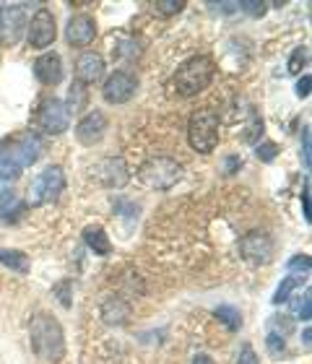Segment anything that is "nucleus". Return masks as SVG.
Returning <instances> with one entry per match:
<instances>
[{
  "instance_id": "nucleus-15",
  "label": "nucleus",
  "mask_w": 312,
  "mask_h": 364,
  "mask_svg": "<svg viewBox=\"0 0 312 364\" xmlns=\"http://www.w3.org/2000/svg\"><path fill=\"white\" fill-rule=\"evenodd\" d=\"M23 29H26V14H23V6H3L0 8V37L6 39V42H18Z\"/></svg>"
},
{
  "instance_id": "nucleus-18",
  "label": "nucleus",
  "mask_w": 312,
  "mask_h": 364,
  "mask_svg": "<svg viewBox=\"0 0 312 364\" xmlns=\"http://www.w3.org/2000/svg\"><path fill=\"white\" fill-rule=\"evenodd\" d=\"M23 211H26V203L18 198V193H14V190H3L0 193V219L6 221V224H16V221L21 219Z\"/></svg>"
},
{
  "instance_id": "nucleus-9",
  "label": "nucleus",
  "mask_w": 312,
  "mask_h": 364,
  "mask_svg": "<svg viewBox=\"0 0 312 364\" xmlns=\"http://www.w3.org/2000/svg\"><path fill=\"white\" fill-rule=\"evenodd\" d=\"M37 122L47 136H60V133H65L70 125V114L65 109V102H60V99H45L42 107H39Z\"/></svg>"
},
{
  "instance_id": "nucleus-22",
  "label": "nucleus",
  "mask_w": 312,
  "mask_h": 364,
  "mask_svg": "<svg viewBox=\"0 0 312 364\" xmlns=\"http://www.w3.org/2000/svg\"><path fill=\"white\" fill-rule=\"evenodd\" d=\"M213 315H216V320H219V323H224L229 331H240V328H242V315H240V310H237V307L221 304V307H216V310H213Z\"/></svg>"
},
{
  "instance_id": "nucleus-33",
  "label": "nucleus",
  "mask_w": 312,
  "mask_h": 364,
  "mask_svg": "<svg viewBox=\"0 0 312 364\" xmlns=\"http://www.w3.org/2000/svg\"><path fill=\"white\" fill-rule=\"evenodd\" d=\"M255 154H258L260 161H274L276 156H279V146L271 144V141H266V144L258 146V151H255Z\"/></svg>"
},
{
  "instance_id": "nucleus-31",
  "label": "nucleus",
  "mask_w": 312,
  "mask_h": 364,
  "mask_svg": "<svg viewBox=\"0 0 312 364\" xmlns=\"http://www.w3.org/2000/svg\"><path fill=\"white\" fill-rule=\"evenodd\" d=\"M117 58H138L141 55V47H138V42H133V39H128V42H122V47H117V50H112Z\"/></svg>"
},
{
  "instance_id": "nucleus-21",
  "label": "nucleus",
  "mask_w": 312,
  "mask_h": 364,
  "mask_svg": "<svg viewBox=\"0 0 312 364\" xmlns=\"http://www.w3.org/2000/svg\"><path fill=\"white\" fill-rule=\"evenodd\" d=\"M21 175V164L14 159V154L8 149L6 138L0 141V177L3 180H16V177Z\"/></svg>"
},
{
  "instance_id": "nucleus-27",
  "label": "nucleus",
  "mask_w": 312,
  "mask_h": 364,
  "mask_svg": "<svg viewBox=\"0 0 312 364\" xmlns=\"http://www.w3.org/2000/svg\"><path fill=\"white\" fill-rule=\"evenodd\" d=\"M310 268H312L310 255H294V258L289 260V276H299V279H302V273L307 276Z\"/></svg>"
},
{
  "instance_id": "nucleus-5",
  "label": "nucleus",
  "mask_w": 312,
  "mask_h": 364,
  "mask_svg": "<svg viewBox=\"0 0 312 364\" xmlns=\"http://www.w3.org/2000/svg\"><path fill=\"white\" fill-rule=\"evenodd\" d=\"M65 190V175H63V167H47L45 172H39L34 177L29 188V198L26 203L29 205H45V203H55L60 193Z\"/></svg>"
},
{
  "instance_id": "nucleus-13",
  "label": "nucleus",
  "mask_w": 312,
  "mask_h": 364,
  "mask_svg": "<svg viewBox=\"0 0 312 364\" xmlns=\"http://www.w3.org/2000/svg\"><path fill=\"white\" fill-rule=\"evenodd\" d=\"M94 37H97V21H94V16H89V14L70 16L68 26H65V39H68L70 45L86 47V45H92Z\"/></svg>"
},
{
  "instance_id": "nucleus-19",
  "label": "nucleus",
  "mask_w": 312,
  "mask_h": 364,
  "mask_svg": "<svg viewBox=\"0 0 312 364\" xmlns=\"http://www.w3.org/2000/svg\"><path fill=\"white\" fill-rule=\"evenodd\" d=\"M84 242H86V247L94 252V255H102V258H107V255L112 252L109 235H107L102 227H86L84 229Z\"/></svg>"
},
{
  "instance_id": "nucleus-1",
  "label": "nucleus",
  "mask_w": 312,
  "mask_h": 364,
  "mask_svg": "<svg viewBox=\"0 0 312 364\" xmlns=\"http://www.w3.org/2000/svg\"><path fill=\"white\" fill-rule=\"evenodd\" d=\"M29 343L39 364H60L65 357V333L53 315L37 312L29 323Z\"/></svg>"
},
{
  "instance_id": "nucleus-40",
  "label": "nucleus",
  "mask_w": 312,
  "mask_h": 364,
  "mask_svg": "<svg viewBox=\"0 0 312 364\" xmlns=\"http://www.w3.org/2000/svg\"><path fill=\"white\" fill-rule=\"evenodd\" d=\"M302 343H305V349H310V328H305V333H302Z\"/></svg>"
},
{
  "instance_id": "nucleus-26",
  "label": "nucleus",
  "mask_w": 312,
  "mask_h": 364,
  "mask_svg": "<svg viewBox=\"0 0 312 364\" xmlns=\"http://www.w3.org/2000/svg\"><path fill=\"white\" fill-rule=\"evenodd\" d=\"M185 8V0H156L154 3V11L161 16H175Z\"/></svg>"
},
{
  "instance_id": "nucleus-38",
  "label": "nucleus",
  "mask_w": 312,
  "mask_h": 364,
  "mask_svg": "<svg viewBox=\"0 0 312 364\" xmlns=\"http://www.w3.org/2000/svg\"><path fill=\"white\" fill-rule=\"evenodd\" d=\"M240 167H242V159H237V156L227 159V172H229V175H235V172H237Z\"/></svg>"
},
{
  "instance_id": "nucleus-39",
  "label": "nucleus",
  "mask_w": 312,
  "mask_h": 364,
  "mask_svg": "<svg viewBox=\"0 0 312 364\" xmlns=\"http://www.w3.org/2000/svg\"><path fill=\"white\" fill-rule=\"evenodd\" d=\"M193 364H213V359L208 354H198V357L193 359Z\"/></svg>"
},
{
  "instance_id": "nucleus-3",
  "label": "nucleus",
  "mask_w": 312,
  "mask_h": 364,
  "mask_svg": "<svg viewBox=\"0 0 312 364\" xmlns=\"http://www.w3.org/2000/svg\"><path fill=\"white\" fill-rule=\"evenodd\" d=\"M183 164L169 156H151L138 167V180L149 190H169L183 180Z\"/></svg>"
},
{
  "instance_id": "nucleus-11",
  "label": "nucleus",
  "mask_w": 312,
  "mask_h": 364,
  "mask_svg": "<svg viewBox=\"0 0 312 364\" xmlns=\"http://www.w3.org/2000/svg\"><path fill=\"white\" fill-rule=\"evenodd\" d=\"M6 144H8V149H11V154H14V159L21 164V169L34 164V161L42 156V138H39L34 130H23L18 136L6 138Z\"/></svg>"
},
{
  "instance_id": "nucleus-4",
  "label": "nucleus",
  "mask_w": 312,
  "mask_h": 364,
  "mask_svg": "<svg viewBox=\"0 0 312 364\" xmlns=\"http://www.w3.org/2000/svg\"><path fill=\"white\" fill-rule=\"evenodd\" d=\"M188 141H190L193 151L211 154L219 146V114L213 109L193 112L190 122H188Z\"/></svg>"
},
{
  "instance_id": "nucleus-34",
  "label": "nucleus",
  "mask_w": 312,
  "mask_h": 364,
  "mask_svg": "<svg viewBox=\"0 0 312 364\" xmlns=\"http://www.w3.org/2000/svg\"><path fill=\"white\" fill-rule=\"evenodd\" d=\"M237 364H258V357H255V349L250 343H244L240 349V357H237Z\"/></svg>"
},
{
  "instance_id": "nucleus-16",
  "label": "nucleus",
  "mask_w": 312,
  "mask_h": 364,
  "mask_svg": "<svg viewBox=\"0 0 312 364\" xmlns=\"http://www.w3.org/2000/svg\"><path fill=\"white\" fill-rule=\"evenodd\" d=\"M34 76L39 78V84L45 86H58L63 81V60L58 53H45L39 55L34 63Z\"/></svg>"
},
{
  "instance_id": "nucleus-12",
  "label": "nucleus",
  "mask_w": 312,
  "mask_h": 364,
  "mask_svg": "<svg viewBox=\"0 0 312 364\" xmlns=\"http://www.w3.org/2000/svg\"><path fill=\"white\" fill-rule=\"evenodd\" d=\"M104 133H107V114L102 112V109L86 112L76 125V138L84 146L99 144L102 138H104Z\"/></svg>"
},
{
  "instance_id": "nucleus-29",
  "label": "nucleus",
  "mask_w": 312,
  "mask_h": 364,
  "mask_svg": "<svg viewBox=\"0 0 312 364\" xmlns=\"http://www.w3.org/2000/svg\"><path fill=\"white\" fill-rule=\"evenodd\" d=\"M307 65V47H297L289 58V73H299Z\"/></svg>"
},
{
  "instance_id": "nucleus-24",
  "label": "nucleus",
  "mask_w": 312,
  "mask_h": 364,
  "mask_svg": "<svg viewBox=\"0 0 312 364\" xmlns=\"http://www.w3.org/2000/svg\"><path fill=\"white\" fill-rule=\"evenodd\" d=\"M291 310H294V315H297L299 320L310 323V318H312V296H310V289H305V294H297L294 299H291Z\"/></svg>"
},
{
  "instance_id": "nucleus-28",
  "label": "nucleus",
  "mask_w": 312,
  "mask_h": 364,
  "mask_svg": "<svg viewBox=\"0 0 312 364\" xmlns=\"http://www.w3.org/2000/svg\"><path fill=\"white\" fill-rule=\"evenodd\" d=\"M266 346H268V351L274 354V357H281L284 351H286V341H284V336H279V333H268V338H266Z\"/></svg>"
},
{
  "instance_id": "nucleus-20",
  "label": "nucleus",
  "mask_w": 312,
  "mask_h": 364,
  "mask_svg": "<svg viewBox=\"0 0 312 364\" xmlns=\"http://www.w3.org/2000/svg\"><path fill=\"white\" fill-rule=\"evenodd\" d=\"M0 263L6 268H11L14 273H26L31 271V263H29V255H23L21 250H6V247H0Z\"/></svg>"
},
{
  "instance_id": "nucleus-2",
  "label": "nucleus",
  "mask_w": 312,
  "mask_h": 364,
  "mask_svg": "<svg viewBox=\"0 0 312 364\" xmlns=\"http://www.w3.org/2000/svg\"><path fill=\"white\" fill-rule=\"evenodd\" d=\"M213 60L206 55H195L190 60H185L180 68H177L172 84H175L177 94L180 97H195L203 89H208V84L213 81Z\"/></svg>"
},
{
  "instance_id": "nucleus-23",
  "label": "nucleus",
  "mask_w": 312,
  "mask_h": 364,
  "mask_svg": "<svg viewBox=\"0 0 312 364\" xmlns=\"http://www.w3.org/2000/svg\"><path fill=\"white\" fill-rule=\"evenodd\" d=\"M86 99H89V91H86V86L84 84H73L70 86V91H68V105H65V109H68V114L73 112H81L86 107Z\"/></svg>"
},
{
  "instance_id": "nucleus-17",
  "label": "nucleus",
  "mask_w": 312,
  "mask_h": 364,
  "mask_svg": "<svg viewBox=\"0 0 312 364\" xmlns=\"http://www.w3.org/2000/svg\"><path fill=\"white\" fill-rule=\"evenodd\" d=\"M104 76V60H102L99 53H84L76 63V78L78 84H97L99 78Z\"/></svg>"
},
{
  "instance_id": "nucleus-6",
  "label": "nucleus",
  "mask_w": 312,
  "mask_h": 364,
  "mask_svg": "<svg viewBox=\"0 0 312 364\" xmlns=\"http://www.w3.org/2000/svg\"><path fill=\"white\" fill-rule=\"evenodd\" d=\"M240 255L252 266H266L274 258V237L263 229H252L240 240Z\"/></svg>"
},
{
  "instance_id": "nucleus-32",
  "label": "nucleus",
  "mask_w": 312,
  "mask_h": 364,
  "mask_svg": "<svg viewBox=\"0 0 312 364\" xmlns=\"http://www.w3.org/2000/svg\"><path fill=\"white\" fill-rule=\"evenodd\" d=\"M70 289H73V284H70V281H60V284L55 287V294H58V299H60V304L65 307V310L73 304V299H70Z\"/></svg>"
},
{
  "instance_id": "nucleus-25",
  "label": "nucleus",
  "mask_w": 312,
  "mask_h": 364,
  "mask_svg": "<svg viewBox=\"0 0 312 364\" xmlns=\"http://www.w3.org/2000/svg\"><path fill=\"white\" fill-rule=\"evenodd\" d=\"M302 284V279L299 276H286V279L279 284V289H276V294H274V302L276 304H281V302H289L291 299V291Z\"/></svg>"
},
{
  "instance_id": "nucleus-7",
  "label": "nucleus",
  "mask_w": 312,
  "mask_h": 364,
  "mask_svg": "<svg viewBox=\"0 0 312 364\" xmlns=\"http://www.w3.org/2000/svg\"><path fill=\"white\" fill-rule=\"evenodd\" d=\"M92 177L99 182V185H104V188L120 190L128 185L130 172L122 156H104V159H99L92 167Z\"/></svg>"
},
{
  "instance_id": "nucleus-10",
  "label": "nucleus",
  "mask_w": 312,
  "mask_h": 364,
  "mask_svg": "<svg viewBox=\"0 0 312 364\" xmlns=\"http://www.w3.org/2000/svg\"><path fill=\"white\" fill-rule=\"evenodd\" d=\"M136 89H138V81L133 73H128V70H114L112 76L104 81V86H102V97L109 105H125V102H130V99L136 97Z\"/></svg>"
},
{
  "instance_id": "nucleus-35",
  "label": "nucleus",
  "mask_w": 312,
  "mask_h": 364,
  "mask_svg": "<svg viewBox=\"0 0 312 364\" xmlns=\"http://www.w3.org/2000/svg\"><path fill=\"white\" fill-rule=\"evenodd\" d=\"M302 164L305 169H310L312 159H310V128L302 130Z\"/></svg>"
},
{
  "instance_id": "nucleus-36",
  "label": "nucleus",
  "mask_w": 312,
  "mask_h": 364,
  "mask_svg": "<svg viewBox=\"0 0 312 364\" xmlns=\"http://www.w3.org/2000/svg\"><path fill=\"white\" fill-rule=\"evenodd\" d=\"M310 86H312V78L310 76H302L297 81V97L299 99H305V97H310Z\"/></svg>"
},
{
  "instance_id": "nucleus-30",
  "label": "nucleus",
  "mask_w": 312,
  "mask_h": 364,
  "mask_svg": "<svg viewBox=\"0 0 312 364\" xmlns=\"http://www.w3.org/2000/svg\"><path fill=\"white\" fill-rule=\"evenodd\" d=\"M266 6L268 3H263V0H242V3H240V11H244V14H250L258 18V16L266 14Z\"/></svg>"
},
{
  "instance_id": "nucleus-14",
  "label": "nucleus",
  "mask_w": 312,
  "mask_h": 364,
  "mask_svg": "<svg viewBox=\"0 0 312 364\" xmlns=\"http://www.w3.org/2000/svg\"><path fill=\"white\" fill-rule=\"evenodd\" d=\"M130 312H133V310H130V302L125 299V296L109 294L99 307V318H102V323H104V326L122 328V326H128V323H130Z\"/></svg>"
},
{
  "instance_id": "nucleus-8",
  "label": "nucleus",
  "mask_w": 312,
  "mask_h": 364,
  "mask_svg": "<svg viewBox=\"0 0 312 364\" xmlns=\"http://www.w3.org/2000/svg\"><path fill=\"white\" fill-rule=\"evenodd\" d=\"M58 37V26H55V16L47 8H39L37 14L31 16V21L26 23V39L34 50H45L50 47Z\"/></svg>"
},
{
  "instance_id": "nucleus-37",
  "label": "nucleus",
  "mask_w": 312,
  "mask_h": 364,
  "mask_svg": "<svg viewBox=\"0 0 312 364\" xmlns=\"http://www.w3.org/2000/svg\"><path fill=\"white\" fill-rule=\"evenodd\" d=\"M302 211H305V219L310 221V182H305V190H302Z\"/></svg>"
}]
</instances>
